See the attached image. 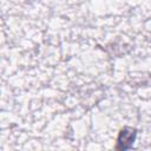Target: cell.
I'll list each match as a JSON object with an SVG mask.
<instances>
[{"label": "cell", "instance_id": "cell-1", "mask_svg": "<svg viewBox=\"0 0 151 151\" xmlns=\"http://www.w3.org/2000/svg\"><path fill=\"white\" fill-rule=\"evenodd\" d=\"M136 137H137V130L134 127L126 126V127L122 129L119 134H118V138H117L116 149L122 150V151L130 149L133 145V143L136 140Z\"/></svg>", "mask_w": 151, "mask_h": 151}]
</instances>
